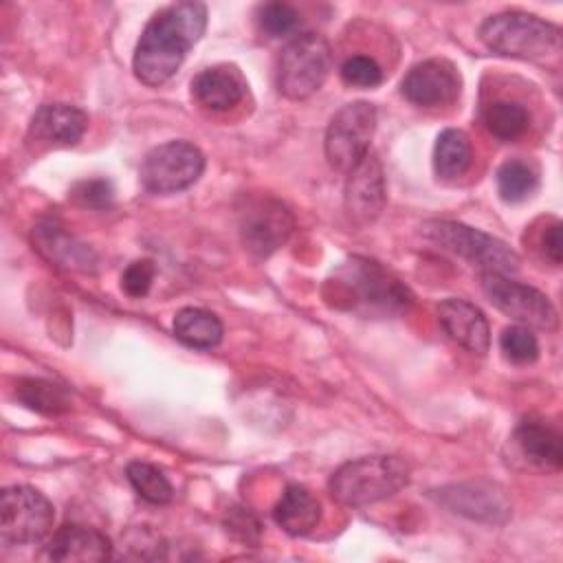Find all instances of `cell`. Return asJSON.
Instances as JSON below:
<instances>
[{
	"mask_svg": "<svg viewBox=\"0 0 563 563\" xmlns=\"http://www.w3.org/2000/svg\"><path fill=\"white\" fill-rule=\"evenodd\" d=\"M205 29L207 7L202 2H176L154 13L134 51L132 68L136 79L145 86L169 81Z\"/></svg>",
	"mask_w": 563,
	"mask_h": 563,
	"instance_id": "1",
	"label": "cell"
},
{
	"mask_svg": "<svg viewBox=\"0 0 563 563\" xmlns=\"http://www.w3.org/2000/svg\"><path fill=\"white\" fill-rule=\"evenodd\" d=\"M325 297L332 306L363 317H396L411 303L409 288L367 257L345 260L328 279Z\"/></svg>",
	"mask_w": 563,
	"mask_h": 563,
	"instance_id": "2",
	"label": "cell"
},
{
	"mask_svg": "<svg viewBox=\"0 0 563 563\" xmlns=\"http://www.w3.org/2000/svg\"><path fill=\"white\" fill-rule=\"evenodd\" d=\"M479 40L493 53L515 59L548 64L561 55V29L523 11L488 15L479 26Z\"/></svg>",
	"mask_w": 563,
	"mask_h": 563,
	"instance_id": "3",
	"label": "cell"
},
{
	"mask_svg": "<svg viewBox=\"0 0 563 563\" xmlns=\"http://www.w3.org/2000/svg\"><path fill=\"white\" fill-rule=\"evenodd\" d=\"M411 468L396 455H365L341 464L330 482V497L341 506H369L394 497L409 484Z\"/></svg>",
	"mask_w": 563,
	"mask_h": 563,
	"instance_id": "4",
	"label": "cell"
},
{
	"mask_svg": "<svg viewBox=\"0 0 563 563\" xmlns=\"http://www.w3.org/2000/svg\"><path fill=\"white\" fill-rule=\"evenodd\" d=\"M424 238L460 255L482 273L510 275L519 271V255L499 238L453 220H433L422 227Z\"/></svg>",
	"mask_w": 563,
	"mask_h": 563,
	"instance_id": "5",
	"label": "cell"
},
{
	"mask_svg": "<svg viewBox=\"0 0 563 563\" xmlns=\"http://www.w3.org/2000/svg\"><path fill=\"white\" fill-rule=\"evenodd\" d=\"M332 68V48L319 33L295 35L279 55L277 88L288 99L314 95Z\"/></svg>",
	"mask_w": 563,
	"mask_h": 563,
	"instance_id": "6",
	"label": "cell"
},
{
	"mask_svg": "<svg viewBox=\"0 0 563 563\" xmlns=\"http://www.w3.org/2000/svg\"><path fill=\"white\" fill-rule=\"evenodd\" d=\"M376 130V108L367 101L343 106L325 130V158L336 172H352L367 154Z\"/></svg>",
	"mask_w": 563,
	"mask_h": 563,
	"instance_id": "7",
	"label": "cell"
},
{
	"mask_svg": "<svg viewBox=\"0 0 563 563\" xmlns=\"http://www.w3.org/2000/svg\"><path fill=\"white\" fill-rule=\"evenodd\" d=\"M205 169V154L189 141H167L150 150L141 163V185L150 194L167 196L191 187Z\"/></svg>",
	"mask_w": 563,
	"mask_h": 563,
	"instance_id": "8",
	"label": "cell"
},
{
	"mask_svg": "<svg viewBox=\"0 0 563 563\" xmlns=\"http://www.w3.org/2000/svg\"><path fill=\"white\" fill-rule=\"evenodd\" d=\"M53 504L35 488L18 484L0 495V539L4 545L42 541L53 528Z\"/></svg>",
	"mask_w": 563,
	"mask_h": 563,
	"instance_id": "9",
	"label": "cell"
},
{
	"mask_svg": "<svg viewBox=\"0 0 563 563\" xmlns=\"http://www.w3.org/2000/svg\"><path fill=\"white\" fill-rule=\"evenodd\" d=\"M238 227L242 244L257 257H268L286 244L295 229L290 209L273 196H244L238 209Z\"/></svg>",
	"mask_w": 563,
	"mask_h": 563,
	"instance_id": "10",
	"label": "cell"
},
{
	"mask_svg": "<svg viewBox=\"0 0 563 563\" xmlns=\"http://www.w3.org/2000/svg\"><path fill=\"white\" fill-rule=\"evenodd\" d=\"M482 290L490 303L523 328L554 330L559 323L552 301L537 288L499 273H482Z\"/></svg>",
	"mask_w": 563,
	"mask_h": 563,
	"instance_id": "11",
	"label": "cell"
},
{
	"mask_svg": "<svg viewBox=\"0 0 563 563\" xmlns=\"http://www.w3.org/2000/svg\"><path fill=\"white\" fill-rule=\"evenodd\" d=\"M462 90V77L453 62L444 57H431L409 68L400 84V92L407 101L420 108L451 106Z\"/></svg>",
	"mask_w": 563,
	"mask_h": 563,
	"instance_id": "12",
	"label": "cell"
},
{
	"mask_svg": "<svg viewBox=\"0 0 563 563\" xmlns=\"http://www.w3.org/2000/svg\"><path fill=\"white\" fill-rule=\"evenodd\" d=\"M433 497L449 510L484 523H506L512 504L506 490L490 482H464L433 490Z\"/></svg>",
	"mask_w": 563,
	"mask_h": 563,
	"instance_id": "13",
	"label": "cell"
},
{
	"mask_svg": "<svg viewBox=\"0 0 563 563\" xmlns=\"http://www.w3.org/2000/svg\"><path fill=\"white\" fill-rule=\"evenodd\" d=\"M387 200L385 174L376 154H367L352 172H347L343 205L350 220L358 227L372 224Z\"/></svg>",
	"mask_w": 563,
	"mask_h": 563,
	"instance_id": "14",
	"label": "cell"
},
{
	"mask_svg": "<svg viewBox=\"0 0 563 563\" xmlns=\"http://www.w3.org/2000/svg\"><path fill=\"white\" fill-rule=\"evenodd\" d=\"M31 240L35 249L55 266L77 273H95L97 271V253L70 235L59 222L42 220L33 227Z\"/></svg>",
	"mask_w": 563,
	"mask_h": 563,
	"instance_id": "15",
	"label": "cell"
},
{
	"mask_svg": "<svg viewBox=\"0 0 563 563\" xmlns=\"http://www.w3.org/2000/svg\"><path fill=\"white\" fill-rule=\"evenodd\" d=\"M438 321L451 341L468 352L484 354L490 345V328L484 312L466 299L449 297L438 303Z\"/></svg>",
	"mask_w": 563,
	"mask_h": 563,
	"instance_id": "16",
	"label": "cell"
},
{
	"mask_svg": "<svg viewBox=\"0 0 563 563\" xmlns=\"http://www.w3.org/2000/svg\"><path fill=\"white\" fill-rule=\"evenodd\" d=\"M194 99L213 112L238 106L246 95V79L233 64H216L200 70L191 81Z\"/></svg>",
	"mask_w": 563,
	"mask_h": 563,
	"instance_id": "17",
	"label": "cell"
},
{
	"mask_svg": "<svg viewBox=\"0 0 563 563\" xmlns=\"http://www.w3.org/2000/svg\"><path fill=\"white\" fill-rule=\"evenodd\" d=\"M88 128L84 110L68 103H44L35 110L29 123V136L42 143L75 145Z\"/></svg>",
	"mask_w": 563,
	"mask_h": 563,
	"instance_id": "18",
	"label": "cell"
},
{
	"mask_svg": "<svg viewBox=\"0 0 563 563\" xmlns=\"http://www.w3.org/2000/svg\"><path fill=\"white\" fill-rule=\"evenodd\" d=\"M46 554L53 561H106L112 556V543L101 530L70 523L53 534Z\"/></svg>",
	"mask_w": 563,
	"mask_h": 563,
	"instance_id": "19",
	"label": "cell"
},
{
	"mask_svg": "<svg viewBox=\"0 0 563 563\" xmlns=\"http://www.w3.org/2000/svg\"><path fill=\"white\" fill-rule=\"evenodd\" d=\"M273 519L284 532L292 537H303L319 526L321 504L306 486L290 484L275 504Z\"/></svg>",
	"mask_w": 563,
	"mask_h": 563,
	"instance_id": "20",
	"label": "cell"
},
{
	"mask_svg": "<svg viewBox=\"0 0 563 563\" xmlns=\"http://www.w3.org/2000/svg\"><path fill=\"white\" fill-rule=\"evenodd\" d=\"M515 442L521 453L545 471H559L563 464L561 435L541 420H523L515 431Z\"/></svg>",
	"mask_w": 563,
	"mask_h": 563,
	"instance_id": "21",
	"label": "cell"
},
{
	"mask_svg": "<svg viewBox=\"0 0 563 563\" xmlns=\"http://www.w3.org/2000/svg\"><path fill=\"white\" fill-rule=\"evenodd\" d=\"M174 334L196 350H211L222 341V321L205 308H183L174 317Z\"/></svg>",
	"mask_w": 563,
	"mask_h": 563,
	"instance_id": "22",
	"label": "cell"
},
{
	"mask_svg": "<svg viewBox=\"0 0 563 563\" xmlns=\"http://www.w3.org/2000/svg\"><path fill=\"white\" fill-rule=\"evenodd\" d=\"M482 123L497 141H515L526 134L530 112L523 103L512 99H495L482 108Z\"/></svg>",
	"mask_w": 563,
	"mask_h": 563,
	"instance_id": "23",
	"label": "cell"
},
{
	"mask_svg": "<svg viewBox=\"0 0 563 563\" xmlns=\"http://www.w3.org/2000/svg\"><path fill=\"white\" fill-rule=\"evenodd\" d=\"M471 141L466 132L457 128H446L438 134L435 147H433V167L440 178H457L462 176L471 165Z\"/></svg>",
	"mask_w": 563,
	"mask_h": 563,
	"instance_id": "24",
	"label": "cell"
},
{
	"mask_svg": "<svg viewBox=\"0 0 563 563\" xmlns=\"http://www.w3.org/2000/svg\"><path fill=\"white\" fill-rule=\"evenodd\" d=\"M15 396L29 409L48 416L64 413L70 409L68 394L59 385L42 378H22L15 387Z\"/></svg>",
	"mask_w": 563,
	"mask_h": 563,
	"instance_id": "25",
	"label": "cell"
},
{
	"mask_svg": "<svg viewBox=\"0 0 563 563\" xmlns=\"http://www.w3.org/2000/svg\"><path fill=\"white\" fill-rule=\"evenodd\" d=\"M495 178H497V191L506 202H521L530 198L539 185L537 169L530 163L519 158H512L499 165Z\"/></svg>",
	"mask_w": 563,
	"mask_h": 563,
	"instance_id": "26",
	"label": "cell"
},
{
	"mask_svg": "<svg viewBox=\"0 0 563 563\" xmlns=\"http://www.w3.org/2000/svg\"><path fill=\"white\" fill-rule=\"evenodd\" d=\"M128 482L132 484V488L136 490V495L141 499H145L147 504H156L163 506L167 501H172L174 497V488L169 484V479L165 477V473L161 468H156L154 464L147 462H130L125 468Z\"/></svg>",
	"mask_w": 563,
	"mask_h": 563,
	"instance_id": "27",
	"label": "cell"
},
{
	"mask_svg": "<svg viewBox=\"0 0 563 563\" xmlns=\"http://www.w3.org/2000/svg\"><path fill=\"white\" fill-rule=\"evenodd\" d=\"M299 22V11L286 2H266L257 11V24L268 37H284L292 33Z\"/></svg>",
	"mask_w": 563,
	"mask_h": 563,
	"instance_id": "28",
	"label": "cell"
},
{
	"mask_svg": "<svg viewBox=\"0 0 563 563\" xmlns=\"http://www.w3.org/2000/svg\"><path fill=\"white\" fill-rule=\"evenodd\" d=\"M499 347L506 358H510L512 363H519V365L534 363L539 358V341L523 325L504 328V332L499 336Z\"/></svg>",
	"mask_w": 563,
	"mask_h": 563,
	"instance_id": "29",
	"label": "cell"
},
{
	"mask_svg": "<svg viewBox=\"0 0 563 563\" xmlns=\"http://www.w3.org/2000/svg\"><path fill=\"white\" fill-rule=\"evenodd\" d=\"M341 79L347 86L356 88H374L383 81V68L369 55H352L341 64Z\"/></svg>",
	"mask_w": 563,
	"mask_h": 563,
	"instance_id": "30",
	"label": "cell"
},
{
	"mask_svg": "<svg viewBox=\"0 0 563 563\" xmlns=\"http://www.w3.org/2000/svg\"><path fill=\"white\" fill-rule=\"evenodd\" d=\"M73 196L79 205L90 207V209H108L114 200V189L112 183L106 178H92V180H81L75 185Z\"/></svg>",
	"mask_w": 563,
	"mask_h": 563,
	"instance_id": "31",
	"label": "cell"
},
{
	"mask_svg": "<svg viewBox=\"0 0 563 563\" xmlns=\"http://www.w3.org/2000/svg\"><path fill=\"white\" fill-rule=\"evenodd\" d=\"M154 275H156V266L152 260H136L123 271L121 288L130 297H145L152 288Z\"/></svg>",
	"mask_w": 563,
	"mask_h": 563,
	"instance_id": "32",
	"label": "cell"
},
{
	"mask_svg": "<svg viewBox=\"0 0 563 563\" xmlns=\"http://www.w3.org/2000/svg\"><path fill=\"white\" fill-rule=\"evenodd\" d=\"M541 251L543 255L559 266L561 264V222H552L541 235Z\"/></svg>",
	"mask_w": 563,
	"mask_h": 563,
	"instance_id": "33",
	"label": "cell"
}]
</instances>
